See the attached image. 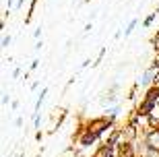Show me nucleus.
<instances>
[{"label":"nucleus","mask_w":159,"mask_h":157,"mask_svg":"<svg viewBox=\"0 0 159 157\" xmlns=\"http://www.w3.org/2000/svg\"><path fill=\"white\" fill-rule=\"evenodd\" d=\"M157 79H159L157 70H155V68H151V66H149V68L145 70V72H143L141 76H139V81H136V85H139V87H141V89H149V87H151V85H153V83H157Z\"/></svg>","instance_id":"1"},{"label":"nucleus","mask_w":159,"mask_h":157,"mask_svg":"<svg viewBox=\"0 0 159 157\" xmlns=\"http://www.w3.org/2000/svg\"><path fill=\"white\" fill-rule=\"evenodd\" d=\"M145 143H147L149 149H159V128L157 130H149L147 136H145Z\"/></svg>","instance_id":"2"},{"label":"nucleus","mask_w":159,"mask_h":157,"mask_svg":"<svg viewBox=\"0 0 159 157\" xmlns=\"http://www.w3.org/2000/svg\"><path fill=\"white\" fill-rule=\"evenodd\" d=\"M120 114V104H114L112 108H106V118H107V122H112V120H116Z\"/></svg>","instance_id":"3"},{"label":"nucleus","mask_w":159,"mask_h":157,"mask_svg":"<svg viewBox=\"0 0 159 157\" xmlns=\"http://www.w3.org/2000/svg\"><path fill=\"white\" fill-rule=\"evenodd\" d=\"M46 95H48V87H43V89H41V93L37 95V101H35V110H33V114H39V110H41V104H43V99H46Z\"/></svg>","instance_id":"4"},{"label":"nucleus","mask_w":159,"mask_h":157,"mask_svg":"<svg viewBox=\"0 0 159 157\" xmlns=\"http://www.w3.org/2000/svg\"><path fill=\"white\" fill-rule=\"evenodd\" d=\"M136 23H139V21H136V19H132V21L126 25V29H124V37H130V35H132V31H134Z\"/></svg>","instance_id":"5"},{"label":"nucleus","mask_w":159,"mask_h":157,"mask_svg":"<svg viewBox=\"0 0 159 157\" xmlns=\"http://www.w3.org/2000/svg\"><path fill=\"white\" fill-rule=\"evenodd\" d=\"M155 17H157V11H155V12H151V15H149V17L145 19V21H143V27H145V29H149V27H151V25H153Z\"/></svg>","instance_id":"6"},{"label":"nucleus","mask_w":159,"mask_h":157,"mask_svg":"<svg viewBox=\"0 0 159 157\" xmlns=\"http://www.w3.org/2000/svg\"><path fill=\"white\" fill-rule=\"evenodd\" d=\"M143 157H159V149H145V153H143Z\"/></svg>","instance_id":"7"},{"label":"nucleus","mask_w":159,"mask_h":157,"mask_svg":"<svg viewBox=\"0 0 159 157\" xmlns=\"http://www.w3.org/2000/svg\"><path fill=\"white\" fill-rule=\"evenodd\" d=\"M11 35H2V48H6V46H11Z\"/></svg>","instance_id":"8"},{"label":"nucleus","mask_w":159,"mask_h":157,"mask_svg":"<svg viewBox=\"0 0 159 157\" xmlns=\"http://www.w3.org/2000/svg\"><path fill=\"white\" fill-rule=\"evenodd\" d=\"M39 122H41V120H39V114H33V126L39 128Z\"/></svg>","instance_id":"9"},{"label":"nucleus","mask_w":159,"mask_h":157,"mask_svg":"<svg viewBox=\"0 0 159 157\" xmlns=\"http://www.w3.org/2000/svg\"><path fill=\"white\" fill-rule=\"evenodd\" d=\"M33 37H35V39H39V37H41V25L37 27L35 31H33Z\"/></svg>","instance_id":"10"},{"label":"nucleus","mask_w":159,"mask_h":157,"mask_svg":"<svg viewBox=\"0 0 159 157\" xmlns=\"http://www.w3.org/2000/svg\"><path fill=\"white\" fill-rule=\"evenodd\" d=\"M37 66H39V60H33V62H31V70H35Z\"/></svg>","instance_id":"11"},{"label":"nucleus","mask_w":159,"mask_h":157,"mask_svg":"<svg viewBox=\"0 0 159 157\" xmlns=\"http://www.w3.org/2000/svg\"><path fill=\"white\" fill-rule=\"evenodd\" d=\"M6 104H8V95L2 93V105H6Z\"/></svg>","instance_id":"12"},{"label":"nucleus","mask_w":159,"mask_h":157,"mask_svg":"<svg viewBox=\"0 0 159 157\" xmlns=\"http://www.w3.org/2000/svg\"><path fill=\"white\" fill-rule=\"evenodd\" d=\"M15 126H23V118H17L15 120Z\"/></svg>","instance_id":"13"},{"label":"nucleus","mask_w":159,"mask_h":157,"mask_svg":"<svg viewBox=\"0 0 159 157\" xmlns=\"http://www.w3.org/2000/svg\"><path fill=\"white\" fill-rule=\"evenodd\" d=\"M19 75H21V68H15V70H12V76H15V79H17Z\"/></svg>","instance_id":"14"},{"label":"nucleus","mask_w":159,"mask_h":157,"mask_svg":"<svg viewBox=\"0 0 159 157\" xmlns=\"http://www.w3.org/2000/svg\"><path fill=\"white\" fill-rule=\"evenodd\" d=\"M89 64H91V60H89V58H87V60H85V62H83V64H81V68H87Z\"/></svg>","instance_id":"15"},{"label":"nucleus","mask_w":159,"mask_h":157,"mask_svg":"<svg viewBox=\"0 0 159 157\" xmlns=\"http://www.w3.org/2000/svg\"><path fill=\"white\" fill-rule=\"evenodd\" d=\"M41 46H43V41H41V39H37V41H35V50H39Z\"/></svg>","instance_id":"16"}]
</instances>
